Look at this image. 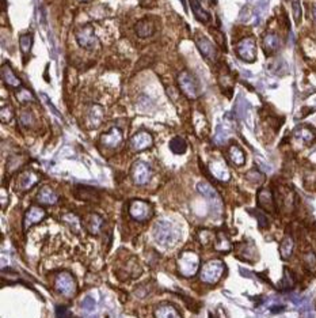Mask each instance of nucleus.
<instances>
[{
    "mask_svg": "<svg viewBox=\"0 0 316 318\" xmlns=\"http://www.w3.org/2000/svg\"><path fill=\"white\" fill-rule=\"evenodd\" d=\"M154 237L159 245L171 246V245L176 244V241L179 239L181 235H179V231L174 227V224L166 220H160L154 227Z\"/></svg>",
    "mask_w": 316,
    "mask_h": 318,
    "instance_id": "f257e3e1",
    "label": "nucleus"
},
{
    "mask_svg": "<svg viewBox=\"0 0 316 318\" xmlns=\"http://www.w3.org/2000/svg\"><path fill=\"white\" fill-rule=\"evenodd\" d=\"M225 272V265L221 260H212L204 265L200 272V278L206 285H216L222 278Z\"/></svg>",
    "mask_w": 316,
    "mask_h": 318,
    "instance_id": "f03ea898",
    "label": "nucleus"
},
{
    "mask_svg": "<svg viewBox=\"0 0 316 318\" xmlns=\"http://www.w3.org/2000/svg\"><path fill=\"white\" fill-rule=\"evenodd\" d=\"M200 268V256L195 251H183L178 258V269L182 276L191 278L198 272Z\"/></svg>",
    "mask_w": 316,
    "mask_h": 318,
    "instance_id": "7ed1b4c3",
    "label": "nucleus"
},
{
    "mask_svg": "<svg viewBox=\"0 0 316 318\" xmlns=\"http://www.w3.org/2000/svg\"><path fill=\"white\" fill-rule=\"evenodd\" d=\"M176 83L181 88L182 94L186 98L195 100L198 97V82L189 71H182L181 74L176 76Z\"/></svg>",
    "mask_w": 316,
    "mask_h": 318,
    "instance_id": "20e7f679",
    "label": "nucleus"
},
{
    "mask_svg": "<svg viewBox=\"0 0 316 318\" xmlns=\"http://www.w3.org/2000/svg\"><path fill=\"white\" fill-rule=\"evenodd\" d=\"M54 290L60 295L71 298L76 294V282L74 276L68 272H60L54 278Z\"/></svg>",
    "mask_w": 316,
    "mask_h": 318,
    "instance_id": "39448f33",
    "label": "nucleus"
},
{
    "mask_svg": "<svg viewBox=\"0 0 316 318\" xmlns=\"http://www.w3.org/2000/svg\"><path fill=\"white\" fill-rule=\"evenodd\" d=\"M75 38L78 41V44L81 48H84L86 50H94L95 48L99 45V41L94 34V29L91 25H84L79 27L75 33Z\"/></svg>",
    "mask_w": 316,
    "mask_h": 318,
    "instance_id": "423d86ee",
    "label": "nucleus"
},
{
    "mask_svg": "<svg viewBox=\"0 0 316 318\" xmlns=\"http://www.w3.org/2000/svg\"><path fill=\"white\" fill-rule=\"evenodd\" d=\"M236 54L239 59H242L246 63H254L256 59V44L253 37L243 38L236 45Z\"/></svg>",
    "mask_w": 316,
    "mask_h": 318,
    "instance_id": "0eeeda50",
    "label": "nucleus"
},
{
    "mask_svg": "<svg viewBox=\"0 0 316 318\" xmlns=\"http://www.w3.org/2000/svg\"><path fill=\"white\" fill-rule=\"evenodd\" d=\"M129 215L137 222H145L152 217V207L144 200H133L129 204Z\"/></svg>",
    "mask_w": 316,
    "mask_h": 318,
    "instance_id": "6e6552de",
    "label": "nucleus"
},
{
    "mask_svg": "<svg viewBox=\"0 0 316 318\" xmlns=\"http://www.w3.org/2000/svg\"><path fill=\"white\" fill-rule=\"evenodd\" d=\"M151 167H149L148 163L142 162V161H137V162L133 163L132 169H130V177L133 180V183L136 185H145V184L149 183L151 180Z\"/></svg>",
    "mask_w": 316,
    "mask_h": 318,
    "instance_id": "1a4fd4ad",
    "label": "nucleus"
},
{
    "mask_svg": "<svg viewBox=\"0 0 316 318\" xmlns=\"http://www.w3.org/2000/svg\"><path fill=\"white\" fill-rule=\"evenodd\" d=\"M152 144H154L152 135L147 131H140V132H137V134L132 136V139L129 142V147L135 152H140V151H144V150L151 149Z\"/></svg>",
    "mask_w": 316,
    "mask_h": 318,
    "instance_id": "9d476101",
    "label": "nucleus"
},
{
    "mask_svg": "<svg viewBox=\"0 0 316 318\" xmlns=\"http://www.w3.org/2000/svg\"><path fill=\"white\" fill-rule=\"evenodd\" d=\"M195 45L198 48V50L201 54L209 61H215L217 59V49L213 45L212 41H209L205 35L197 34L195 35Z\"/></svg>",
    "mask_w": 316,
    "mask_h": 318,
    "instance_id": "9b49d317",
    "label": "nucleus"
},
{
    "mask_svg": "<svg viewBox=\"0 0 316 318\" xmlns=\"http://www.w3.org/2000/svg\"><path fill=\"white\" fill-rule=\"evenodd\" d=\"M38 181H40V177L33 170L22 171L16 178V189L20 190V192H26V190L32 189L33 186H35Z\"/></svg>",
    "mask_w": 316,
    "mask_h": 318,
    "instance_id": "f8f14e48",
    "label": "nucleus"
},
{
    "mask_svg": "<svg viewBox=\"0 0 316 318\" xmlns=\"http://www.w3.org/2000/svg\"><path fill=\"white\" fill-rule=\"evenodd\" d=\"M103 116H105V110L101 105H91L86 113V127L88 129L98 128L103 121Z\"/></svg>",
    "mask_w": 316,
    "mask_h": 318,
    "instance_id": "ddd939ff",
    "label": "nucleus"
},
{
    "mask_svg": "<svg viewBox=\"0 0 316 318\" xmlns=\"http://www.w3.org/2000/svg\"><path fill=\"white\" fill-rule=\"evenodd\" d=\"M236 256L237 258H240L242 261H247V263H254L258 258V251H256L255 245L253 244L251 241L249 242H240L236 246Z\"/></svg>",
    "mask_w": 316,
    "mask_h": 318,
    "instance_id": "4468645a",
    "label": "nucleus"
},
{
    "mask_svg": "<svg viewBox=\"0 0 316 318\" xmlns=\"http://www.w3.org/2000/svg\"><path fill=\"white\" fill-rule=\"evenodd\" d=\"M209 171H210V174L215 177L216 180H219V181H222V183H227L229 181V178H231V174H229V170L227 167V165L224 161L221 159H216V161H212V162L209 163Z\"/></svg>",
    "mask_w": 316,
    "mask_h": 318,
    "instance_id": "2eb2a0df",
    "label": "nucleus"
},
{
    "mask_svg": "<svg viewBox=\"0 0 316 318\" xmlns=\"http://www.w3.org/2000/svg\"><path fill=\"white\" fill-rule=\"evenodd\" d=\"M122 140H124L122 131L120 128H117V127H113L110 131H108L106 134H103L101 136V144H103L108 149L118 147L122 143Z\"/></svg>",
    "mask_w": 316,
    "mask_h": 318,
    "instance_id": "dca6fc26",
    "label": "nucleus"
},
{
    "mask_svg": "<svg viewBox=\"0 0 316 318\" xmlns=\"http://www.w3.org/2000/svg\"><path fill=\"white\" fill-rule=\"evenodd\" d=\"M258 204L263 211L266 212H276V200L273 196V192L269 188H262L258 192Z\"/></svg>",
    "mask_w": 316,
    "mask_h": 318,
    "instance_id": "f3484780",
    "label": "nucleus"
},
{
    "mask_svg": "<svg viewBox=\"0 0 316 318\" xmlns=\"http://www.w3.org/2000/svg\"><path fill=\"white\" fill-rule=\"evenodd\" d=\"M1 79H3V83L6 84L7 87L14 88V90H18V88L23 87L20 79L15 75L14 69L8 63L1 66Z\"/></svg>",
    "mask_w": 316,
    "mask_h": 318,
    "instance_id": "a211bd4d",
    "label": "nucleus"
},
{
    "mask_svg": "<svg viewBox=\"0 0 316 318\" xmlns=\"http://www.w3.org/2000/svg\"><path fill=\"white\" fill-rule=\"evenodd\" d=\"M47 217L45 210H42L41 207H30L25 214V219H23V227L25 230H27L29 227H32L33 224L40 223L41 220H44Z\"/></svg>",
    "mask_w": 316,
    "mask_h": 318,
    "instance_id": "6ab92c4d",
    "label": "nucleus"
},
{
    "mask_svg": "<svg viewBox=\"0 0 316 318\" xmlns=\"http://www.w3.org/2000/svg\"><path fill=\"white\" fill-rule=\"evenodd\" d=\"M37 201L42 205H53L59 201V195L50 186H44L37 195Z\"/></svg>",
    "mask_w": 316,
    "mask_h": 318,
    "instance_id": "aec40b11",
    "label": "nucleus"
},
{
    "mask_svg": "<svg viewBox=\"0 0 316 318\" xmlns=\"http://www.w3.org/2000/svg\"><path fill=\"white\" fill-rule=\"evenodd\" d=\"M135 32L140 38H147L155 33V23L149 19L139 20L135 25Z\"/></svg>",
    "mask_w": 316,
    "mask_h": 318,
    "instance_id": "412c9836",
    "label": "nucleus"
},
{
    "mask_svg": "<svg viewBox=\"0 0 316 318\" xmlns=\"http://www.w3.org/2000/svg\"><path fill=\"white\" fill-rule=\"evenodd\" d=\"M280 45H281V42H280V38H278L277 34L268 33L265 37H263L262 47H263V50H265L268 54L276 53L277 50L280 49Z\"/></svg>",
    "mask_w": 316,
    "mask_h": 318,
    "instance_id": "4be33fe9",
    "label": "nucleus"
},
{
    "mask_svg": "<svg viewBox=\"0 0 316 318\" xmlns=\"http://www.w3.org/2000/svg\"><path fill=\"white\" fill-rule=\"evenodd\" d=\"M215 251H219V253H228V251H232V244H231V241H229L228 235L225 234V233H222V231H219L217 234H216L215 238Z\"/></svg>",
    "mask_w": 316,
    "mask_h": 318,
    "instance_id": "5701e85b",
    "label": "nucleus"
},
{
    "mask_svg": "<svg viewBox=\"0 0 316 318\" xmlns=\"http://www.w3.org/2000/svg\"><path fill=\"white\" fill-rule=\"evenodd\" d=\"M103 226V219L98 214H90L84 220V227L90 234H98Z\"/></svg>",
    "mask_w": 316,
    "mask_h": 318,
    "instance_id": "b1692460",
    "label": "nucleus"
},
{
    "mask_svg": "<svg viewBox=\"0 0 316 318\" xmlns=\"http://www.w3.org/2000/svg\"><path fill=\"white\" fill-rule=\"evenodd\" d=\"M75 196L78 197L79 200H86V201H95L98 200V192L94 188L90 186H76L75 188Z\"/></svg>",
    "mask_w": 316,
    "mask_h": 318,
    "instance_id": "393cba45",
    "label": "nucleus"
},
{
    "mask_svg": "<svg viewBox=\"0 0 316 318\" xmlns=\"http://www.w3.org/2000/svg\"><path fill=\"white\" fill-rule=\"evenodd\" d=\"M228 159L235 166H243L244 162H246V155H244L243 150L239 146L232 144V146H229L228 149Z\"/></svg>",
    "mask_w": 316,
    "mask_h": 318,
    "instance_id": "a878e982",
    "label": "nucleus"
},
{
    "mask_svg": "<svg viewBox=\"0 0 316 318\" xmlns=\"http://www.w3.org/2000/svg\"><path fill=\"white\" fill-rule=\"evenodd\" d=\"M295 251V241L290 235H285L280 245V254L283 260H289Z\"/></svg>",
    "mask_w": 316,
    "mask_h": 318,
    "instance_id": "bb28decb",
    "label": "nucleus"
},
{
    "mask_svg": "<svg viewBox=\"0 0 316 318\" xmlns=\"http://www.w3.org/2000/svg\"><path fill=\"white\" fill-rule=\"evenodd\" d=\"M189 3H190V7H191L193 14H194L195 19L200 20V22H204V23H206V22L210 20V15L202 8L198 0H189Z\"/></svg>",
    "mask_w": 316,
    "mask_h": 318,
    "instance_id": "cd10ccee",
    "label": "nucleus"
},
{
    "mask_svg": "<svg viewBox=\"0 0 316 318\" xmlns=\"http://www.w3.org/2000/svg\"><path fill=\"white\" fill-rule=\"evenodd\" d=\"M155 318H182V317L174 306L161 305L155 310Z\"/></svg>",
    "mask_w": 316,
    "mask_h": 318,
    "instance_id": "c85d7f7f",
    "label": "nucleus"
},
{
    "mask_svg": "<svg viewBox=\"0 0 316 318\" xmlns=\"http://www.w3.org/2000/svg\"><path fill=\"white\" fill-rule=\"evenodd\" d=\"M293 135H295L296 139L301 140L304 144H311V143L315 140V134H314V131L308 128V127H300V128H297L296 131L293 132Z\"/></svg>",
    "mask_w": 316,
    "mask_h": 318,
    "instance_id": "c756f323",
    "label": "nucleus"
},
{
    "mask_svg": "<svg viewBox=\"0 0 316 318\" xmlns=\"http://www.w3.org/2000/svg\"><path fill=\"white\" fill-rule=\"evenodd\" d=\"M197 190L201 193L202 196L206 197L209 200H213V201H219V195L215 190V188L208 183H200L197 185Z\"/></svg>",
    "mask_w": 316,
    "mask_h": 318,
    "instance_id": "7c9ffc66",
    "label": "nucleus"
},
{
    "mask_svg": "<svg viewBox=\"0 0 316 318\" xmlns=\"http://www.w3.org/2000/svg\"><path fill=\"white\" fill-rule=\"evenodd\" d=\"M296 285V279L293 276V273L288 269V268H285L284 269V275L283 279H281V282H280V288L283 290V291H288V290H292L293 287Z\"/></svg>",
    "mask_w": 316,
    "mask_h": 318,
    "instance_id": "2f4dec72",
    "label": "nucleus"
},
{
    "mask_svg": "<svg viewBox=\"0 0 316 318\" xmlns=\"http://www.w3.org/2000/svg\"><path fill=\"white\" fill-rule=\"evenodd\" d=\"M186 149H188V143L186 140L181 137V136H175L174 139L170 142V150L176 154V155H181V154H185L186 152Z\"/></svg>",
    "mask_w": 316,
    "mask_h": 318,
    "instance_id": "473e14b6",
    "label": "nucleus"
},
{
    "mask_svg": "<svg viewBox=\"0 0 316 318\" xmlns=\"http://www.w3.org/2000/svg\"><path fill=\"white\" fill-rule=\"evenodd\" d=\"M19 47L22 53L23 54H29L30 49L33 47V34L27 33V34H22L19 37Z\"/></svg>",
    "mask_w": 316,
    "mask_h": 318,
    "instance_id": "72a5a7b5",
    "label": "nucleus"
},
{
    "mask_svg": "<svg viewBox=\"0 0 316 318\" xmlns=\"http://www.w3.org/2000/svg\"><path fill=\"white\" fill-rule=\"evenodd\" d=\"M14 117V109L10 103H6L3 101L1 102V109H0V118H1V122L3 124H7L13 120Z\"/></svg>",
    "mask_w": 316,
    "mask_h": 318,
    "instance_id": "f704fd0d",
    "label": "nucleus"
},
{
    "mask_svg": "<svg viewBox=\"0 0 316 318\" xmlns=\"http://www.w3.org/2000/svg\"><path fill=\"white\" fill-rule=\"evenodd\" d=\"M16 100L20 103H29V102H35V97L29 88L20 87L19 91L16 93Z\"/></svg>",
    "mask_w": 316,
    "mask_h": 318,
    "instance_id": "c9c22d12",
    "label": "nucleus"
},
{
    "mask_svg": "<svg viewBox=\"0 0 316 318\" xmlns=\"http://www.w3.org/2000/svg\"><path fill=\"white\" fill-rule=\"evenodd\" d=\"M63 220H64L75 233H79V230H80V220H79V218L76 217L75 214H65V215L63 217Z\"/></svg>",
    "mask_w": 316,
    "mask_h": 318,
    "instance_id": "e433bc0d",
    "label": "nucleus"
},
{
    "mask_svg": "<svg viewBox=\"0 0 316 318\" xmlns=\"http://www.w3.org/2000/svg\"><path fill=\"white\" fill-rule=\"evenodd\" d=\"M197 237H198V241H200L204 246H208L210 242H215L216 234L215 233H212L210 230H201L198 233Z\"/></svg>",
    "mask_w": 316,
    "mask_h": 318,
    "instance_id": "4c0bfd02",
    "label": "nucleus"
},
{
    "mask_svg": "<svg viewBox=\"0 0 316 318\" xmlns=\"http://www.w3.org/2000/svg\"><path fill=\"white\" fill-rule=\"evenodd\" d=\"M34 116L30 110H22L19 115V124L22 127H30L33 125Z\"/></svg>",
    "mask_w": 316,
    "mask_h": 318,
    "instance_id": "58836bf2",
    "label": "nucleus"
},
{
    "mask_svg": "<svg viewBox=\"0 0 316 318\" xmlns=\"http://www.w3.org/2000/svg\"><path fill=\"white\" fill-rule=\"evenodd\" d=\"M251 214L258 219V226L261 229H268L269 227V220H268V218H266V215L263 212H261V211H253Z\"/></svg>",
    "mask_w": 316,
    "mask_h": 318,
    "instance_id": "ea45409f",
    "label": "nucleus"
},
{
    "mask_svg": "<svg viewBox=\"0 0 316 318\" xmlns=\"http://www.w3.org/2000/svg\"><path fill=\"white\" fill-rule=\"evenodd\" d=\"M247 180H249L250 183L253 184H262L263 183V174L261 171H258V170H251L249 171V174H247Z\"/></svg>",
    "mask_w": 316,
    "mask_h": 318,
    "instance_id": "a19ab883",
    "label": "nucleus"
},
{
    "mask_svg": "<svg viewBox=\"0 0 316 318\" xmlns=\"http://www.w3.org/2000/svg\"><path fill=\"white\" fill-rule=\"evenodd\" d=\"M303 260L305 265L308 267V268H312V267H315L316 265V256L314 251H305L303 256Z\"/></svg>",
    "mask_w": 316,
    "mask_h": 318,
    "instance_id": "79ce46f5",
    "label": "nucleus"
},
{
    "mask_svg": "<svg viewBox=\"0 0 316 318\" xmlns=\"http://www.w3.org/2000/svg\"><path fill=\"white\" fill-rule=\"evenodd\" d=\"M292 8H293V17H295V20L299 23L300 19H301V7H300L299 0H293V1H292Z\"/></svg>",
    "mask_w": 316,
    "mask_h": 318,
    "instance_id": "37998d69",
    "label": "nucleus"
},
{
    "mask_svg": "<svg viewBox=\"0 0 316 318\" xmlns=\"http://www.w3.org/2000/svg\"><path fill=\"white\" fill-rule=\"evenodd\" d=\"M81 307H83V310H86V312H91V310L95 307L94 299L91 298V297L84 298V301L81 302Z\"/></svg>",
    "mask_w": 316,
    "mask_h": 318,
    "instance_id": "c03bdc74",
    "label": "nucleus"
},
{
    "mask_svg": "<svg viewBox=\"0 0 316 318\" xmlns=\"http://www.w3.org/2000/svg\"><path fill=\"white\" fill-rule=\"evenodd\" d=\"M56 316L57 318H69L71 317V314L67 310V307H64V306H57V309H56Z\"/></svg>",
    "mask_w": 316,
    "mask_h": 318,
    "instance_id": "a18cd8bd",
    "label": "nucleus"
},
{
    "mask_svg": "<svg viewBox=\"0 0 316 318\" xmlns=\"http://www.w3.org/2000/svg\"><path fill=\"white\" fill-rule=\"evenodd\" d=\"M213 34H215V35H216V40L219 41V44H220V45H221L222 49H225V45H224V38H222V35H221V34L219 33V32H217V30H213Z\"/></svg>",
    "mask_w": 316,
    "mask_h": 318,
    "instance_id": "49530a36",
    "label": "nucleus"
},
{
    "mask_svg": "<svg viewBox=\"0 0 316 318\" xmlns=\"http://www.w3.org/2000/svg\"><path fill=\"white\" fill-rule=\"evenodd\" d=\"M276 309H271V312L273 313H278V312H283L284 310V306H274Z\"/></svg>",
    "mask_w": 316,
    "mask_h": 318,
    "instance_id": "de8ad7c7",
    "label": "nucleus"
},
{
    "mask_svg": "<svg viewBox=\"0 0 316 318\" xmlns=\"http://www.w3.org/2000/svg\"><path fill=\"white\" fill-rule=\"evenodd\" d=\"M79 1H88V0H79Z\"/></svg>",
    "mask_w": 316,
    "mask_h": 318,
    "instance_id": "09e8293b",
    "label": "nucleus"
},
{
    "mask_svg": "<svg viewBox=\"0 0 316 318\" xmlns=\"http://www.w3.org/2000/svg\"><path fill=\"white\" fill-rule=\"evenodd\" d=\"M315 17H316V13H315Z\"/></svg>",
    "mask_w": 316,
    "mask_h": 318,
    "instance_id": "8fccbe9b",
    "label": "nucleus"
}]
</instances>
